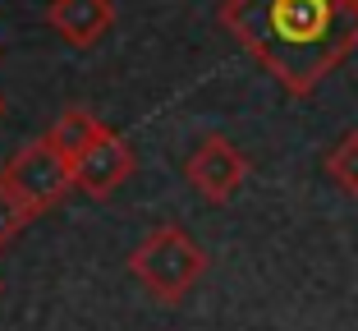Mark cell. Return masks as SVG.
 I'll list each match as a JSON object with an SVG mask.
<instances>
[{
  "label": "cell",
  "instance_id": "cell-5",
  "mask_svg": "<svg viewBox=\"0 0 358 331\" xmlns=\"http://www.w3.org/2000/svg\"><path fill=\"white\" fill-rule=\"evenodd\" d=\"M243 175H248V157H243L230 139H221V134L202 139L198 148L189 152V161H184V180H189L193 189H198V198L211 203V207L230 203L234 193H239Z\"/></svg>",
  "mask_w": 358,
  "mask_h": 331
},
{
  "label": "cell",
  "instance_id": "cell-7",
  "mask_svg": "<svg viewBox=\"0 0 358 331\" xmlns=\"http://www.w3.org/2000/svg\"><path fill=\"white\" fill-rule=\"evenodd\" d=\"M96 129H101V120H96L87 106H64L60 115H55V125L46 129V139H51L55 152H64V161H69V157H74V152L96 134Z\"/></svg>",
  "mask_w": 358,
  "mask_h": 331
},
{
  "label": "cell",
  "instance_id": "cell-3",
  "mask_svg": "<svg viewBox=\"0 0 358 331\" xmlns=\"http://www.w3.org/2000/svg\"><path fill=\"white\" fill-rule=\"evenodd\" d=\"M0 180L10 184V189L19 193L37 216L51 212L55 203H64L69 189H74V171H69V161H64V152H55V143L46 139V134H42V139H32V143H23V148L5 161Z\"/></svg>",
  "mask_w": 358,
  "mask_h": 331
},
{
  "label": "cell",
  "instance_id": "cell-9",
  "mask_svg": "<svg viewBox=\"0 0 358 331\" xmlns=\"http://www.w3.org/2000/svg\"><path fill=\"white\" fill-rule=\"evenodd\" d=\"M32 216H37V212H32V207L23 203V198L10 189V184L0 180V248H10L14 239L23 235V225H28Z\"/></svg>",
  "mask_w": 358,
  "mask_h": 331
},
{
  "label": "cell",
  "instance_id": "cell-6",
  "mask_svg": "<svg viewBox=\"0 0 358 331\" xmlns=\"http://www.w3.org/2000/svg\"><path fill=\"white\" fill-rule=\"evenodd\" d=\"M46 23L55 37H64L69 46L87 51L115 28V5L110 0H51L46 5Z\"/></svg>",
  "mask_w": 358,
  "mask_h": 331
},
{
  "label": "cell",
  "instance_id": "cell-1",
  "mask_svg": "<svg viewBox=\"0 0 358 331\" xmlns=\"http://www.w3.org/2000/svg\"><path fill=\"white\" fill-rule=\"evenodd\" d=\"M221 23L289 97H313L358 46V0H225Z\"/></svg>",
  "mask_w": 358,
  "mask_h": 331
},
{
  "label": "cell",
  "instance_id": "cell-4",
  "mask_svg": "<svg viewBox=\"0 0 358 331\" xmlns=\"http://www.w3.org/2000/svg\"><path fill=\"white\" fill-rule=\"evenodd\" d=\"M69 171H74V189H83L87 198H110V193L134 175V148H129L110 125H101L92 139L69 157Z\"/></svg>",
  "mask_w": 358,
  "mask_h": 331
},
{
  "label": "cell",
  "instance_id": "cell-8",
  "mask_svg": "<svg viewBox=\"0 0 358 331\" xmlns=\"http://www.w3.org/2000/svg\"><path fill=\"white\" fill-rule=\"evenodd\" d=\"M327 175L336 180L340 193H349V198H358V129H349V134H340L336 148L327 152Z\"/></svg>",
  "mask_w": 358,
  "mask_h": 331
},
{
  "label": "cell",
  "instance_id": "cell-2",
  "mask_svg": "<svg viewBox=\"0 0 358 331\" xmlns=\"http://www.w3.org/2000/svg\"><path fill=\"white\" fill-rule=\"evenodd\" d=\"M129 272H134V281L148 290L152 300L170 309V304H179L202 281L207 253H202V244L189 235V230H179V225H157V230L129 253Z\"/></svg>",
  "mask_w": 358,
  "mask_h": 331
},
{
  "label": "cell",
  "instance_id": "cell-10",
  "mask_svg": "<svg viewBox=\"0 0 358 331\" xmlns=\"http://www.w3.org/2000/svg\"><path fill=\"white\" fill-rule=\"evenodd\" d=\"M0 115H5V97H0Z\"/></svg>",
  "mask_w": 358,
  "mask_h": 331
}]
</instances>
